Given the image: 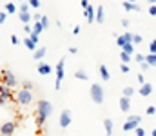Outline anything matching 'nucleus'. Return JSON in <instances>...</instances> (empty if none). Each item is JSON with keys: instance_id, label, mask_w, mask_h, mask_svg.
<instances>
[{"instance_id": "nucleus-8", "label": "nucleus", "mask_w": 156, "mask_h": 136, "mask_svg": "<svg viewBox=\"0 0 156 136\" xmlns=\"http://www.w3.org/2000/svg\"><path fill=\"white\" fill-rule=\"evenodd\" d=\"M69 125H71V111H69V109H64V111L60 113V127L66 129V127H69Z\"/></svg>"}, {"instance_id": "nucleus-35", "label": "nucleus", "mask_w": 156, "mask_h": 136, "mask_svg": "<svg viewBox=\"0 0 156 136\" xmlns=\"http://www.w3.org/2000/svg\"><path fill=\"white\" fill-rule=\"evenodd\" d=\"M134 133H136V136H145V131H144V129H142L140 125H138V127L134 129Z\"/></svg>"}, {"instance_id": "nucleus-9", "label": "nucleus", "mask_w": 156, "mask_h": 136, "mask_svg": "<svg viewBox=\"0 0 156 136\" xmlns=\"http://www.w3.org/2000/svg\"><path fill=\"white\" fill-rule=\"evenodd\" d=\"M83 13H85V18H87L89 24H93V22L96 20V9H94L93 5H87V7L83 9Z\"/></svg>"}, {"instance_id": "nucleus-53", "label": "nucleus", "mask_w": 156, "mask_h": 136, "mask_svg": "<svg viewBox=\"0 0 156 136\" xmlns=\"http://www.w3.org/2000/svg\"><path fill=\"white\" fill-rule=\"evenodd\" d=\"M151 136H156V129H153V131H151Z\"/></svg>"}, {"instance_id": "nucleus-40", "label": "nucleus", "mask_w": 156, "mask_h": 136, "mask_svg": "<svg viewBox=\"0 0 156 136\" xmlns=\"http://www.w3.org/2000/svg\"><path fill=\"white\" fill-rule=\"evenodd\" d=\"M136 78H138V84H140V85H144V84H145V76H144L142 73H140V75H138Z\"/></svg>"}, {"instance_id": "nucleus-45", "label": "nucleus", "mask_w": 156, "mask_h": 136, "mask_svg": "<svg viewBox=\"0 0 156 136\" xmlns=\"http://www.w3.org/2000/svg\"><path fill=\"white\" fill-rule=\"evenodd\" d=\"M140 67H142V71H147V69H149L151 65H149L147 62H142V64H140Z\"/></svg>"}, {"instance_id": "nucleus-25", "label": "nucleus", "mask_w": 156, "mask_h": 136, "mask_svg": "<svg viewBox=\"0 0 156 136\" xmlns=\"http://www.w3.org/2000/svg\"><path fill=\"white\" fill-rule=\"evenodd\" d=\"M40 24H42V27H44V31H47V29H49V16H45V15H42V18H40Z\"/></svg>"}, {"instance_id": "nucleus-44", "label": "nucleus", "mask_w": 156, "mask_h": 136, "mask_svg": "<svg viewBox=\"0 0 156 136\" xmlns=\"http://www.w3.org/2000/svg\"><path fill=\"white\" fill-rule=\"evenodd\" d=\"M134 58H136V62H140V64H142V62H145V56H144V54H136Z\"/></svg>"}, {"instance_id": "nucleus-1", "label": "nucleus", "mask_w": 156, "mask_h": 136, "mask_svg": "<svg viewBox=\"0 0 156 136\" xmlns=\"http://www.w3.org/2000/svg\"><path fill=\"white\" fill-rule=\"evenodd\" d=\"M51 114H53V105H51V102L40 100L38 103H37V125H38V127H44L45 120H47Z\"/></svg>"}, {"instance_id": "nucleus-27", "label": "nucleus", "mask_w": 156, "mask_h": 136, "mask_svg": "<svg viewBox=\"0 0 156 136\" xmlns=\"http://www.w3.org/2000/svg\"><path fill=\"white\" fill-rule=\"evenodd\" d=\"M29 7H31V5H29L27 2H22L20 7H18V13H29Z\"/></svg>"}, {"instance_id": "nucleus-21", "label": "nucleus", "mask_w": 156, "mask_h": 136, "mask_svg": "<svg viewBox=\"0 0 156 136\" xmlns=\"http://www.w3.org/2000/svg\"><path fill=\"white\" fill-rule=\"evenodd\" d=\"M94 22H104V5H98V9H96V20Z\"/></svg>"}, {"instance_id": "nucleus-52", "label": "nucleus", "mask_w": 156, "mask_h": 136, "mask_svg": "<svg viewBox=\"0 0 156 136\" xmlns=\"http://www.w3.org/2000/svg\"><path fill=\"white\" fill-rule=\"evenodd\" d=\"M5 103H7V100L4 96H0V105H5Z\"/></svg>"}, {"instance_id": "nucleus-32", "label": "nucleus", "mask_w": 156, "mask_h": 136, "mask_svg": "<svg viewBox=\"0 0 156 136\" xmlns=\"http://www.w3.org/2000/svg\"><path fill=\"white\" fill-rule=\"evenodd\" d=\"M22 89H27V91H31V89H33V84H31L29 80H24V82H22Z\"/></svg>"}, {"instance_id": "nucleus-3", "label": "nucleus", "mask_w": 156, "mask_h": 136, "mask_svg": "<svg viewBox=\"0 0 156 136\" xmlns=\"http://www.w3.org/2000/svg\"><path fill=\"white\" fill-rule=\"evenodd\" d=\"M0 80H2V84H4V85H7L9 89H13V87H16V85H18L16 76H15L9 69H4V71H2V78H0Z\"/></svg>"}, {"instance_id": "nucleus-23", "label": "nucleus", "mask_w": 156, "mask_h": 136, "mask_svg": "<svg viewBox=\"0 0 156 136\" xmlns=\"http://www.w3.org/2000/svg\"><path fill=\"white\" fill-rule=\"evenodd\" d=\"M18 16H20V20H22L24 24H29V22L33 20V16H31L29 13H18Z\"/></svg>"}, {"instance_id": "nucleus-50", "label": "nucleus", "mask_w": 156, "mask_h": 136, "mask_svg": "<svg viewBox=\"0 0 156 136\" xmlns=\"http://www.w3.org/2000/svg\"><path fill=\"white\" fill-rule=\"evenodd\" d=\"M122 26H123V27H127V26H129V20H127V18H123V20H122Z\"/></svg>"}, {"instance_id": "nucleus-49", "label": "nucleus", "mask_w": 156, "mask_h": 136, "mask_svg": "<svg viewBox=\"0 0 156 136\" xmlns=\"http://www.w3.org/2000/svg\"><path fill=\"white\" fill-rule=\"evenodd\" d=\"M69 53H71V54H76L78 49H76V47H69Z\"/></svg>"}, {"instance_id": "nucleus-28", "label": "nucleus", "mask_w": 156, "mask_h": 136, "mask_svg": "<svg viewBox=\"0 0 156 136\" xmlns=\"http://www.w3.org/2000/svg\"><path fill=\"white\" fill-rule=\"evenodd\" d=\"M120 58H122L123 64H129V62H131V54H127V53H123V51H120Z\"/></svg>"}, {"instance_id": "nucleus-42", "label": "nucleus", "mask_w": 156, "mask_h": 136, "mask_svg": "<svg viewBox=\"0 0 156 136\" xmlns=\"http://www.w3.org/2000/svg\"><path fill=\"white\" fill-rule=\"evenodd\" d=\"M120 71H122V73H129V65H127V64H122V65H120Z\"/></svg>"}, {"instance_id": "nucleus-56", "label": "nucleus", "mask_w": 156, "mask_h": 136, "mask_svg": "<svg viewBox=\"0 0 156 136\" xmlns=\"http://www.w3.org/2000/svg\"><path fill=\"white\" fill-rule=\"evenodd\" d=\"M18 2H20V4H22V2H24V0H18Z\"/></svg>"}, {"instance_id": "nucleus-13", "label": "nucleus", "mask_w": 156, "mask_h": 136, "mask_svg": "<svg viewBox=\"0 0 156 136\" xmlns=\"http://www.w3.org/2000/svg\"><path fill=\"white\" fill-rule=\"evenodd\" d=\"M142 96H149L151 92H153V84H149V82H145L142 87H140V91H138Z\"/></svg>"}, {"instance_id": "nucleus-57", "label": "nucleus", "mask_w": 156, "mask_h": 136, "mask_svg": "<svg viewBox=\"0 0 156 136\" xmlns=\"http://www.w3.org/2000/svg\"><path fill=\"white\" fill-rule=\"evenodd\" d=\"M0 136H2V134H0Z\"/></svg>"}, {"instance_id": "nucleus-34", "label": "nucleus", "mask_w": 156, "mask_h": 136, "mask_svg": "<svg viewBox=\"0 0 156 136\" xmlns=\"http://www.w3.org/2000/svg\"><path fill=\"white\" fill-rule=\"evenodd\" d=\"M145 113H147L149 116H153V114H154V113H156V107H154V105H149V107L145 109Z\"/></svg>"}, {"instance_id": "nucleus-54", "label": "nucleus", "mask_w": 156, "mask_h": 136, "mask_svg": "<svg viewBox=\"0 0 156 136\" xmlns=\"http://www.w3.org/2000/svg\"><path fill=\"white\" fill-rule=\"evenodd\" d=\"M147 2H149V4H156V0H147Z\"/></svg>"}, {"instance_id": "nucleus-29", "label": "nucleus", "mask_w": 156, "mask_h": 136, "mask_svg": "<svg viewBox=\"0 0 156 136\" xmlns=\"http://www.w3.org/2000/svg\"><path fill=\"white\" fill-rule=\"evenodd\" d=\"M42 31H44V27H42V24H40V20H38V22H35V27H33V33H35V35H40Z\"/></svg>"}, {"instance_id": "nucleus-17", "label": "nucleus", "mask_w": 156, "mask_h": 136, "mask_svg": "<svg viewBox=\"0 0 156 136\" xmlns=\"http://www.w3.org/2000/svg\"><path fill=\"white\" fill-rule=\"evenodd\" d=\"M45 53H47V51H45V47H37V49H35V53H33V58H35V60H42V58L45 56Z\"/></svg>"}, {"instance_id": "nucleus-5", "label": "nucleus", "mask_w": 156, "mask_h": 136, "mask_svg": "<svg viewBox=\"0 0 156 136\" xmlns=\"http://www.w3.org/2000/svg\"><path fill=\"white\" fill-rule=\"evenodd\" d=\"M140 122H142V116H140V114H133V116H129V118H127V122L122 125V129H123L125 133L134 131V129L140 125Z\"/></svg>"}, {"instance_id": "nucleus-26", "label": "nucleus", "mask_w": 156, "mask_h": 136, "mask_svg": "<svg viewBox=\"0 0 156 136\" xmlns=\"http://www.w3.org/2000/svg\"><path fill=\"white\" fill-rule=\"evenodd\" d=\"M145 62H147L149 65H156V54H153V53H149V54L145 56Z\"/></svg>"}, {"instance_id": "nucleus-41", "label": "nucleus", "mask_w": 156, "mask_h": 136, "mask_svg": "<svg viewBox=\"0 0 156 136\" xmlns=\"http://www.w3.org/2000/svg\"><path fill=\"white\" fill-rule=\"evenodd\" d=\"M24 31H26V33H29V35H31V33H33V27H31V26H29V24H24Z\"/></svg>"}, {"instance_id": "nucleus-37", "label": "nucleus", "mask_w": 156, "mask_h": 136, "mask_svg": "<svg viewBox=\"0 0 156 136\" xmlns=\"http://www.w3.org/2000/svg\"><path fill=\"white\" fill-rule=\"evenodd\" d=\"M149 15H151V16H156V5L154 4L149 5Z\"/></svg>"}, {"instance_id": "nucleus-31", "label": "nucleus", "mask_w": 156, "mask_h": 136, "mask_svg": "<svg viewBox=\"0 0 156 136\" xmlns=\"http://www.w3.org/2000/svg\"><path fill=\"white\" fill-rule=\"evenodd\" d=\"M149 53L156 54V38H153V40H151V44H149Z\"/></svg>"}, {"instance_id": "nucleus-36", "label": "nucleus", "mask_w": 156, "mask_h": 136, "mask_svg": "<svg viewBox=\"0 0 156 136\" xmlns=\"http://www.w3.org/2000/svg\"><path fill=\"white\" fill-rule=\"evenodd\" d=\"M122 37L125 38V42H133V33H123Z\"/></svg>"}, {"instance_id": "nucleus-20", "label": "nucleus", "mask_w": 156, "mask_h": 136, "mask_svg": "<svg viewBox=\"0 0 156 136\" xmlns=\"http://www.w3.org/2000/svg\"><path fill=\"white\" fill-rule=\"evenodd\" d=\"M16 11H18V7H16L13 2H7V4H5V13H7V15H13V13H16Z\"/></svg>"}, {"instance_id": "nucleus-7", "label": "nucleus", "mask_w": 156, "mask_h": 136, "mask_svg": "<svg viewBox=\"0 0 156 136\" xmlns=\"http://www.w3.org/2000/svg\"><path fill=\"white\" fill-rule=\"evenodd\" d=\"M15 129H16V124L15 122H4L0 125V134L2 136H13Z\"/></svg>"}, {"instance_id": "nucleus-33", "label": "nucleus", "mask_w": 156, "mask_h": 136, "mask_svg": "<svg viewBox=\"0 0 156 136\" xmlns=\"http://www.w3.org/2000/svg\"><path fill=\"white\" fill-rule=\"evenodd\" d=\"M116 44L120 45V47H123L127 42H125V38H123V37H120V35H118V37H116Z\"/></svg>"}, {"instance_id": "nucleus-12", "label": "nucleus", "mask_w": 156, "mask_h": 136, "mask_svg": "<svg viewBox=\"0 0 156 136\" xmlns=\"http://www.w3.org/2000/svg\"><path fill=\"white\" fill-rule=\"evenodd\" d=\"M120 109H122V113H127V111L131 109V98L122 96V98H120Z\"/></svg>"}, {"instance_id": "nucleus-47", "label": "nucleus", "mask_w": 156, "mask_h": 136, "mask_svg": "<svg viewBox=\"0 0 156 136\" xmlns=\"http://www.w3.org/2000/svg\"><path fill=\"white\" fill-rule=\"evenodd\" d=\"M73 35H80V26H75L73 27Z\"/></svg>"}, {"instance_id": "nucleus-4", "label": "nucleus", "mask_w": 156, "mask_h": 136, "mask_svg": "<svg viewBox=\"0 0 156 136\" xmlns=\"http://www.w3.org/2000/svg\"><path fill=\"white\" fill-rule=\"evenodd\" d=\"M91 100L94 102V103H104V87H102V84H93L91 85Z\"/></svg>"}, {"instance_id": "nucleus-39", "label": "nucleus", "mask_w": 156, "mask_h": 136, "mask_svg": "<svg viewBox=\"0 0 156 136\" xmlns=\"http://www.w3.org/2000/svg\"><path fill=\"white\" fill-rule=\"evenodd\" d=\"M27 4H29L31 7H35V9H37V7L40 5V2H38V0H27Z\"/></svg>"}, {"instance_id": "nucleus-22", "label": "nucleus", "mask_w": 156, "mask_h": 136, "mask_svg": "<svg viewBox=\"0 0 156 136\" xmlns=\"http://www.w3.org/2000/svg\"><path fill=\"white\" fill-rule=\"evenodd\" d=\"M75 76H76L78 80H89V76H87L85 69H78L76 73H75Z\"/></svg>"}, {"instance_id": "nucleus-19", "label": "nucleus", "mask_w": 156, "mask_h": 136, "mask_svg": "<svg viewBox=\"0 0 156 136\" xmlns=\"http://www.w3.org/2000/svg\"><path fill=\"white\" fill-rule=\"evenodd\" d=\"M122 51L133 56V53H134V44H133V42H127V44H125V45H123V47H122Z\"/></svg>"}, {"instance_id": "nucleus-38", "label": "nucleus", "mask_w": 156, "mask_h": 136, "mask_svg": "<svg viewBox=\"0 0 156 136\" xmlns=\"http://www.w3.org/2000/svg\"><path fill=\"white\" fill-rule=\"evenodd\" d=\"M7 20V13L5 11H0V24H4Z\"/></svg>"}, {"instance_id": "nucleus-10", "label": "nucleus", "mask_w": 156, "mask_h": 136, "mask_svg": "<svg viewBox=\"0 0 156 136\" xmlns=\"http://www.w3.org/2000/svg\"><path fill=\"white\" fill-rule=\"evenodd\" d=\"M53 73V67L49 65V64H38V75H42V76H47V75H51Z\"/></svg>"}, {"instance_id": "nucleus-2", "label": "nucleus", "mask_w": 156, "mask_h": 136, "mask_svg": "<svg viewBox=\"0 0 156 136\" xmlns=\"http://www.w3.org/2000/svg\"><path fill=\"white\" fill-rule=\"evenodd\" d=\"M15 100L20 103V105H29L33 102V92L27 89H20L15 92Z\"/></svg>"}, {"instance_id": "nucleus-16", "label": "nucleus", "mask_w": 156, "mask_h": 136, "mask_svg": "<svg viewBox=\"0 0 156 136\" xmlns=\"http://www.w3.org/2000/svg\"><path fill=\"white\" fill-rule=\"evenodd\" d=\"M98 73H100V76H102V80H109L111 78V75H109V71H107V67L104 65V64H100V67H98Z\"/></svg>"}, {"instance_id": "nucleus-24", "label": "nucleus", "mask_w": 156, "mask_h": 136, "mask_svg": "<svg viewBox=\"0 0 156 136\" xmlns=\"http://www.w3.org/2000/svg\"><path fill=\"white\" fill-rule=\"evenodd\" d=\"M134 92H136V91L133 89V87H123V91H122V96L131 98V96H134Z\"/></svg>"}, {"instance_id": "nucleus-18", "label": "nucleus", "mask_w": 156, "mask_h": 136, "mask_svg": "<svg viewBox=\"0 0 156 136\" xmlns=\"http://www.w3.org/2000/svg\"><path fill=\"white\" fill-rule=\"evenodd\" d=\"M24 45H26L29 51H33V53H35V49H37V44H35V42H33L29 37H26V38H24Z\"/></svg>"}, {"instance_id": "nucleus-55", "label": "nucleus", "mask_w": 156, "mask_h": 136, "mask_svg": "<svg viewBox=\"0 0 156 136\" xmlns=\"http://www.w3.org/2000/svg\"><path fill=\"white\" fill-rule=\"evenodd\" d=\"M127 2H133V4H136V2H138V0H127Z\"/></svg>"}, {"instance_id": "nucleus-15", "label": "nucleus", "mask_w": 156, "mask_h": 136, "mask_svg": "<svg viewBox=\"0 0 156 136\" xmlns=\"http://www.w3.org/2000/svg\"><path fill=\"white\" fill-rule=\"evenodd\" d=\"M122 5H123V9H125V11H140V9H142L138 4H133V2H127V0H123V4H122Z\"/></svg>"}, {"instance_id": "nucleus-43", "label": "nucleus", "mask_w": 156, "mask_h": 136, "mask_svg": "<svg viewBox=\"0 0 156 136\" xmlns=\"http://www.w3.org/2000/svg\"><path fill=\"white\" fill-rule=\"evenodd\" d=\"M29 38H31V40H33L35 44H38V35H35V33H31V35H29Z\"/></svg>"}, {"instance_id": "nucleus-30", "label": "nucleus", "mask_w": 156, "mask_h": 136, "mask_svg": "<svg viewBox=\"0 0 156 136\" xmlns=\"http://www.w3.org/2000/svg\"><path fill=\"white\" fill-rule=\"evenodd\" d=\"M142 42H144V38H142V35H133V44H134V45L142 44Z\"/></svg>"}, {"instance_id": "nucleus-48", "label": "nucleus", "mask_w": 156, "mask_h": 136, "mask_svg": "<svg viewBox=\"0 0 156 136\" xmlns=\"http://www.w3.org/2000/svg\"><path fill=\"white\" fill-rule=\"evenodd\" d=\"M40 18H42V15H40V13H35V16H33V20H35V22H38Z\"/></svg>"}, {"instance_id": "nucleus-11", "label": "nucleus", "mask_w": 156, "mask_h": 136, "mask_svg": "<svg viewBox=\"0 0 156 136\" xmlns=\"http://www.w3.org/2000/svg\"><path fill=\"white\" fill-rule=\"evenodd\" d=\"M0 96H4V98H5L7 102H9V100L13 98V92H11V89H9L7 85H4L2 82H0Z\"/></svg>"}, {"instance_id": "nucleus-51", "label": "nucleus", "mask_w": 156, "mask_h": 136, "mask_svg": "<svg viewBox=\"0 0 156 136\" xmlns=\"http://www.w3.org/2000/svg\"><path fill=\"white\" fill-rule=\"evenodd\" d=\"M87 5H89V0H82V7H83V9H85V7H87Z\"/></svg>"}, {"instance_id": "nucleus-14", "label": "nucleus", "mask_w": 156, "mask_h": 136, "mask_svg": "<svg viewBox=\"0 0 156 136\" xmlns=\"http://www.w3.org/2000/svg\"><path fill=\"white\" fill-rule=\"evenodd\" d=\"M104 129H105V133H107V136H113V131H115V125H113V120H109V118H105V120H104Z\"/></svg>"}, {"instance_id": "nucleus-6", "label": "nucleus", "mask_w": 156, "mask_h": 136, "mask_svg": "<svg viewBox=\"0 0 156 136\" xmlns=\"http://www.w3.org/2000/svg\"><path fill=\"white\" fill-rule=\"evenodd\" d=\"M64 65H66V58H60V62L56 64V80H55V89L58 91L62 85V80H64Z\"/></svg>"}, {"instance_id": "nucleus-46", "label": "nucleus", "mask_w": 156, "mask_h": 136, "mask_svg": "<svg viewBox=\"0 0 156 136\" xmlns=\"http://www.w3.org/2000/svg\"><path fill=\"white\" fill-rule=\"evenodd\" d=\"M11 44H18V37H16V35H11Z\"/></svg>"}]
</instances>
